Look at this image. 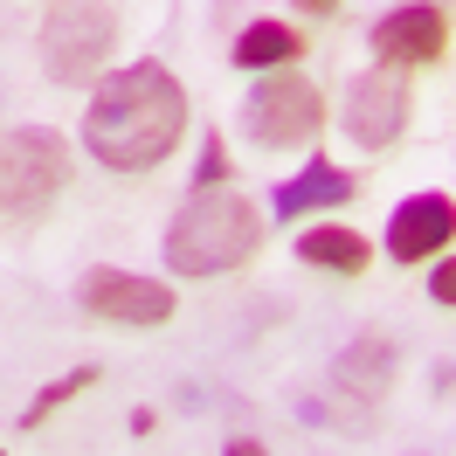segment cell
<instances>
[{
	"instance_id": "6da1fadb",
	"label": "cell",
	"mask_w": 456,
	"mask_h": 456,
	"mask_svg": "<svg viewBox=\"0 0 456 456\" xmlns=\"http://www.w3.org/2000/svg\"><path fill=\"white\" fill-rule=\"evenodd\" d=\"M180 132H187V90L173 84L167 62H125L118 77L97 84L84 111V145L111 173H145L173 159Z\"/></svg>"
},
{
	"instance_id": "7a4b0ae2",
	"label": "cell",
	"mask_w": 456,
	"mask_h": 456,
	"mask_svg": "<svg viewBox=\"0 0 456 456\" xmlns=\"http://www.w3.org/2000/svg\"><path fill=\"white\" fill-rule=\"evenodd\" d=\"M263 242V215L256 200H242L235 187H200L167 228V270L173 277H215L249 263Z\"/></svg>"
},
{
	"instance_id": "3957f363",
	"label": "cell",
	"mask_w": 456,
	"mask_h": 456,
	"mask_svg": "<svg viewBox=\"0 0 456 456\" xmlns=\"http://www.w3.org/2000/svg\"><path fill=\"white\" fill-rule=\"evenodd\" d=\"M118 49V7L111 0H56L42 14V69L49 84H90Z\"/></svg>"
},
{
	"instance_id": "277c9868",
	"label": "cell",
	"mask_w": 456,
	"mask_h": 456,
	"mask_svg": "<svg viewBox=\"0 0 456 456\" xmlns=\"http://www.w3.org/2000/svg\"><path fill=\"white\" fill-rule=\"evenodd\" d=\"M69 180V145L49 125H14L0 139V215H21L35 222Z\"/></svg>"
},
{
	"instance_id": "5b68a950",
	"label": "cell",
	"mask_w": 456,
	"mask_h": 456,
	"mask_svg": "<svg viewBox=\"0 0 456 456\" xmlns=\"http://www.w3.org/2000/svg\"><path fill=\"white\" fill-rule=\"evenodd\" d=\"M325 125V97H318L312 77L297 69H270L249 97H242V132L256 145H305Z\"/></svg>"
},
{
	"instance_id": "8992f818",
	"label": "cell",
	"mask_w": 456,
	"mask_h": 456,
	"mask_svg": "<svg viewBox=\"0 0 456 456\" xmlns=\"http://www.w3.org/2000/svg\"><path fill=\"white\" fill-rule=\"evenodd\" d=\"M401 125H408V77L395 62H373L367 77H353V90H346V139L360 152H387L401 139Z\"/></svg>"
},
{
	"instance_id": "52a82bcc",
	"label": "cell",
	"mask_w": 456,
	"mask_h": 456,
	"mask_svg": "<svg viewBox=\"0 0 456 456\" xmlns=\"http://www.w3.org/2000/svg\"><path fill=\"white\" fill-rule=\"evenodd\" d=\"M77 305H84L90 318H111V325H167L173 318V284H152L139 270L97 263V270H84V284H77Z\"/></svg>"
},
{
	"instance_id": "ba28073f",
	"label": "cell",
	"mask_w": 456,
	"mask_h": 456,
	"mask_svg": "<svg viewBox=\"0 0 456 456\" xmlns=\"http://www.w3.org/2000/svg\"><path fill=\"white\" fill-rule=\"evenodd\" d=\"M373 56L395 62V69H408V62H443V49H450V14L436 7V0H401L395 14H380L373 21Z\"/></svg>"
},
{
	"instance_id": "9c48e42d",
	"label": "cell",
	"mask_w": 456,
	"mask_h": 456,
	"mask_svg": "<svg viewBox=\"0 0 456 456\" xmlns=\"http://www.w3.org/2000/svg\"><path fill=\"white\" fill-rule=\"evenodd\" d=\"M456 235V200L450 194H408L387 222V256L395 263H428L443 256Z\"/></svg>"
},
{
	"instance_id": "30bf717a",
	"label": "cell",
	"mask_w": 456,
	"mask_h": 456,
	"mask_svg": "<svg viewBox=\"0 0 456 456\" xmlns=\"http://www.w3.org/2000/svg\"><path fill=\"white\" fill-rule=\"evenodd\" d=\"M395 367H401V346L387 339V332H360V339L339 353L332 380H339V395H353V401H380L395 387Z\"/></svg>"
},
{
	"instance_id": "8fae6325",
	"label": "cell",
	"mask_w": 456,
	"mask_h": 456,
	"mask_svg": "<svg viewBox=\"0 0 456 456\" xmlns=\"http://www.w3.org/2000/svg\"><path fill=\"white\" fill-rule=\"evenodd\" d=\"M353 194H360V180H353V173H339L332 159H312L305 173H290L284 187H277V215L297 222V215H318V208H346Z\"/></svg>"
},
{
	"instance_id": "7c38bea8",
	"label": "cell",
	"mask_w": 456,
	"mask_h": 456,
	"mask_svg": "<svg viewBox=\"0 0 456 456\" xmlns=\"http://www.w3.org/2000/svg\"><path fill=\"white\" fill-rule=\"evenodd\" d=\"M297 56H305V35L284 28V21H249V28L235 35V69L270 77V69H290Z\"/></svg>"
},
{
	"instance_id": "4fadbf2b",
	"label": "cell",
	"mask_w": 456,
	"mask_h": 456,
	"mask_svg": "<svg viewBox=\"0 0 456 456\" xmlns=\"http://www.w3.org/2000/svg\"><path fill=\"white\" fill-rule=\"evenodd\" d=\"M297 256L312 263V270H346V277H360L367 270V242L353 235V228H305V242H297Z\"/></svg>"
},
{
	"instance_id": "5bb4252c",
	"label": "cell",
	"mask_w": 456,
	"mask_h": 456,
	"mask_svg": "<svg viewBox=\"0 0 456 456\" xmlns=\"http://www.w3.org/2000/svg\"><path fill=\"white\" fill-rule=\"evenodd\" d=\"M90 380H97V367H69L62 380H49V387H42V395L28 401V415H21V422H28V428H42V422H49V415L62 408V401H77V395H84Z\"/></svg>"
},
{
	"instance_id": "9a60e30c",
	"label": "cell",
	"mask_w": 456,
	"mask_h": 456,
	"mask_svg": "<svg viewBox=\"0 0 456 456\" xmlns=\"http://www.w3.org/2000/svg\"><path fill=\"white\" fill-rule=\"evenodd\" d=\"M194 180H200V187H222V180H228V152H222V139L200 145V173H194Z\"/></svg>"
},
{
	"instance_id": "2e32d148",
	"label": "cell",
	"mask_w": 456,
	"mask_h": 456,
	"mask_svg": "<svg viewBox=\"0 0 456 456\" xmlns=\"http://www.w3.org/2000/svg\"><path fill=\"white\" fill-rule=\"evenodd\" d=\"M428 297H436V305H456V256L436 263V277H428Z\"/></svg>"
},
{
	"instance_id": "e0dca14e",
	"label": "cell",
	"mask_w": 456,
	"mask_h": 456,
	"mask_svg": "<svg viewBox=\"0 0 456 456\" xmlns=\"http://www.w3.org/2000/svg\"><path fill=\"white\" fill-rule=\"evenodd\" d=\"M222 456H270V450H263V443H249V436H242V443H228Z\"/></svg>"
},
{
	"instance_id": "ac0fdd59",
	"label": "cell",
	"mask_w": 456,
	"mask_h": 456,
	"mask_svg": "<svg viewBox=\"0 0 456 456\" xmlns=\"http://www.w3.org/2000/svg\"><path fill=\"white\" fill-rule=\"evenodd\" d=\"M297 7H305V14H332L339 0H297Z\"/></svg>"
},
{
	"instance_id": "d6986e66",
	"label": "cell",
	"mask_w": 456,
	"mask_h": 456,
	"mask_svg": "<svg viewBox=\"0 0 456 456\" xmlns=\"http://www.w3.org/2000/svg\"><path fill=\"white\" fill-rule=\"evenodd\" d=\"M0 456H7V450H0Z\"/></svg>"
}]
</instances>
